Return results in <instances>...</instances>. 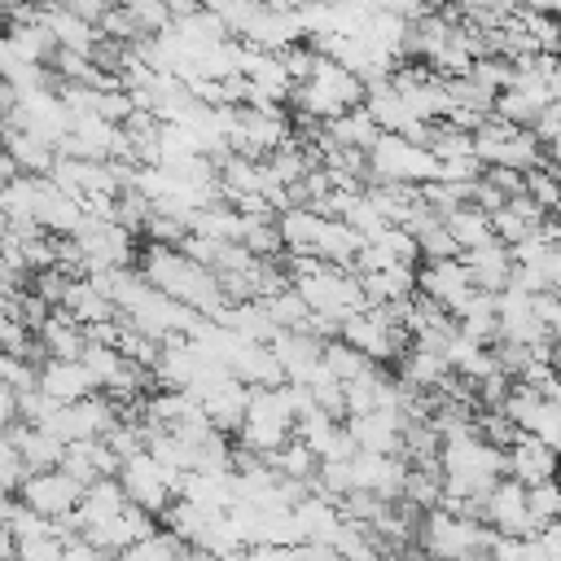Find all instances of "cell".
<instances>
[{"instance_id": "obj_30", "label": "cell", "mask_w": 561, "mask_h": 561, "mask_svg": "<svg viewBox=\"0 0 561 561\" xmlns=\"http://www.w3.org/2000/svg\"><path fill=\"white\" fill-rule=\"evenodd\" d=\"M123 9H127V18L136 22L140 39H145V35H158V31H167V26H171L167 0H123Z\"/></svg>"}, {"instance_id": "obj_11", "label": "cell", "mask_w": 561, "mask_h": 561, "mask_svg": "<svg viewBox=\"0 0 561 561\" xmlns=\"http://www.w3.org/2000/svg\"><path fill=\"white\" fill-rule=\"evenodd\" d=\"M294 438L307 443V451H311L316 460H351V456H355V443H351L346 425H342L337 416L320 412V408H311V412H302V416L294 421Z\"/></svg>"}, {"instance_id": "obj_24", "label": "cell", "mask_w": 561, "mask_h": 561, "mask_svg": "<svg viewBox=\"0 0 561 561\" xmlns=\"http://www.w3.org/2000/svg\"><path fill=\"white\" fill-rule=\"evenodd\" d=\"M289 513H294V526H298V539H302V543H329V535H333L337 522H342L337 504L324 500V495H316V491H307L302 500H294Z\"/></svg>"}, {"instance_id": "obj_13", "label": "cell", "mask_w": 561, "mask_h": 561, "mask_svg": "<svg viewBox=\"0 0 561 561\" xmlns=\"http://www.w3.org/2000/svg\"><path fill=\"white\" fill-rule=\"evenodd\" d=\"M355 451L368 456H399L403 447V416L394 412H364V416H342Z\"/></svg>"}, {"instance_id": "obj_33", "label": "cell", "mask_w": 561, "mask_h": 561, "mask_svg": "<svg viewBox=\"0 0 561 561\" xmlns=\"http://www.w3.org/2000/svg\"><path fill=\"white\" fill-rule=\"evenodd\" d=\"M22 478H26V465H22L18 447L9 443V434L0 430V491H4V495H13Z\"/></svg>"}, {"instance_id": "obj_12", "label": "cell", "mask_w": 561, "mask_h": 561, "mask_svg": "<svg viewBox=\"0 0 561 561\" xmlns=\"http://www.w3.org/2000/svg\"><path fill=\"white\" fill-rule=\"evenodd\" d=\"M193 399L202 403V416L210 421V430L237 434V425H241V416H245V403H250V386H241L237 377H215V381L202 386Z\"/></svg>"}, {"instance_id": "obj_37", "label": "cell", "mask_w": 561, "mask_h": 561, "mask_svg": "<svg viewBox=\"0 0 561 561\" xmlns=\"http://www.w3.org/2000/svg\"><path fill=\"white\" fill-rule=\"evenodd\" d=\"M381 561H425V557H416V552H408V548H403V552H386Z\"/></svg>"}, {"instance_id": "obj_4", "label": "cell", "mask_w": 561, "mask_h": 561, "mask_svg": "<svg viewBox=\"0 0 561 561\" xmlns=\"http://www.w3.org/2000/svg\"><path fill=\"white\" fill-rule=\"evenodd\" d=\"M79 259H83V276L92 272H114V267H136V237L127 228H118L110 215H92L79 224V232L70 237Z\"/></svg>"}, {"instance_id": "obj_19", "label": "cell", "mask_w": 561, "mask_h": 561, "mask_svg": "<svg viewBox=\"0 0 561 561\" xmlns=\"http://www.w3.org/2000/svg\"><path fill=\"white\" fill-rule=\"evenodd\" d=\"M61 473H70L79 486H92L101 478H114L118 473V456L105 447V438H83V443H66L61 451Z\"/></svg>"}, {"instance_id": "obj_38", "label": "cell", "mask_w": 561, "mask_h": 561, "mask_svg": "<svg viewBox=\"0 0 561 561\" xmlns=\"http://www.w3.org/2000/svg\"><path fill=\"white\" fill-rule=\"evenodd\" d=\"M4 504H9V495H4V491H0V508H4Z\"/></svg>"}, {"instance_id": "obj_31", "label": "cell", "mask_w": 561, "mask_h": 561, "mask_svg": "<svg viewBox=\"0 0 561 561\" xmlns=\"http://www.w3.org/2000/svg\"><path fill=\"white\" fill-rule=\"evenodd\" d=\"M522 193H526L543 215H552V206H557V180H552V167H535V171H526Z\"/></svg>"}, {"instance_id": "obj_6", "label": "cell", "mask_w": 561, "mask_h": 561, "mask_svg": "<svg viewBox=\"0 0 561 561\" xmlns=\"http://www.w3.org/2000/svg\"><path fill=\"white\" fill-rule=\"evenodd\" d=\"M79 495H83V486L61 469H35L13 491V500L22 508H31L35 517H44V522H66L79 508Z\"/></svg>"}, {"instance_id": "obj_17", "label": "cell", "mask_w": 561, "mask_h": 561, "mask_svg": "<svg viewBox=\"0 0 561 561\" xmlns=\"http://www.w3.org/2000/svg\"><path fill=\"white\" fill-rule=\"evenodd\" d=\"M88 346V333L79 320H70L61 307H53L39 324H35V351L44 359H79Z\"/></svg>"}, {"instance_id": "obj_26", "label": "cell", "mask_w": 561, "mask_h": 561, "mask_svg": "<svg viewBox=\"0 0 561 561\" xmlns=\"http://www.w3.org/2000/svg\"><path fill=\"white\" fill-rule=\"evenodd\" d=\"M443 228H447V237H451L456 254H465V250H473V245L495 241V237H491V219H486V210H478L473 202H469V206L447 210V215H443Z\"/></svg>"}, {"instance_id": "obj_2", "label": "cell", "mask_w": 561, "mask_h": 561, "mask_svg": "<svg viewBox=\"0 0 561 561\" xmlns=\"http://www.w3.org/2000/svg\"><path fill=\"white\" fill-rule=\"evenodd\" d=\"M294 403H289V390L285 381L272 386V390H250V403H245V416L237 425V451L254 456V460H267L285 438H294Z\"/></svg>"}, {"instance_id": "obj_36", "label": "cell", "mask_w": 561, "mask_h": 561, "mask_svg": "<svg viewBox=\"0 0 561 561\" xmlns=\"http://www.w3.org/2000/svg\"><path fill=\"white\" fill-rule=\"evenodd\" d=\"M13 548H18V539H13V530L0 517V561H13Z\"/></svg>"}, {"instance_id": "obj_32", "label": "cell", "mask_w": 561, "mask_h": 561, "mask_svg": "<svg viewBox=\"0 0 561 561\" xmlns=\"http://www.w3.org/2000/svg\"><path fill=\"white\" fill-rule=\"evenodd\" d=\"M0 381L9 386V390H31L35 386V364L31 359H22V355H9V351H0Z\"/></svg>"}, {"instance_id": "obj_9", "label": "cell", "mask_w": 561, "mask_h": 561, "mask_svg": "<svg viewBox=\"0 0 561 561\" xmlns=\"http://www.w3.org/2000/svg\"><path fill=\"white\" fill-rule=\"evenodd\" d=\"M416 294H425V298L438 302L447 316H456V311L469 302L473 285H469L460 259H425V263L416 267Z\"/></svg>"}, {"instance_id": "obj_15", "label": "cell", "mask_w": 561, "mask_h": 561, "mask_svg": "<svg viewBox=\"0 0 561 561\" xmlns=\"http://www.w3.org/2000/svg\"><path fill=\"white\" fill-rule=\"evenodd\" d=\"M552 473H557V447H543L530 434H517L504 447V478L535 486V482H552Z\"/></svg>"}, {"instance_id": "obj_25", "label": "cell", "mask_w": 561, "mask_h": 561, "mask_svg": "<svg viewBox=\"0 0 561 561\" xmlns=\"http://www.w3.org/2000/svg\"><path fill=\"white\" fill-rule=\"evenodd\" d=\"M377 136H381V131H377V123L364 114V105H351L346 114L320 123V140H329V145H346V149H359V153H368Z\"/></svg>"}, {"instance_id": "obj_20", "label": "cell", "mask_w": 561, "mask_h": 561, "mask_svg": "<svg viewBox=\"0 0 561 561\" xmlns=\"http://www.w3.org/2000/svg\"><path fill=\"white\" fill-rule=\"evenodd\" d=\"M61 311H66L70 320H79L83 329H88V324H105V320L118 316L96 276H70V285H66V294H61Z\"/></svg>"}, {"instance_id": "obj_28", "label": "cell", "mask_w": 561, "mask_h": 561, "mask_svg": "<svg viewBox=\"0 0 561 561\" xmlns=\"http://www.w3.org/2000/svg\"><path fill=\"white\" fill-rule=\"evenodd\" d=\"M66 535H70L66 522H61L57 530H44V535H22L18 548H13V561H61Z\"/></svg>"}, {"instance_id": "obj_10", "label": "cell", "mask_w": 561, "mask_h": 561, "mask_svg": "<svg viewBox=\"0 0 561 561\" xmlns=\"http://www.w3.org/2000/svg\"><path fill=\"white\" fill-rule=\"evenodd\" d=\"M346 473H351V491H368L377 500H399L403 478H408V460L403 456H368V451H355L346 460Z\"/></svg>"}, {"instance_id": "obj_22", "label": "cell", "mask_w": 561, "mask_h": 561, "mask_svg": "<svg viewBox=\"0 0 561 561\" xmlns=\"http://www.w3.org/2000/svg\"><path fill=\"white\" fill-rule=\"evenodd\" d=\"M4 434H9V443L18 447V456H22L26 473H35V469H57V465H61V451H66V443H57L48 430H39V425H26V421H13Z\"/></svg>"}, {"instance_id": "obj_35", "label": "cell", "mask_w": 561, "mask_h": 561, "mask_svg": "<svg viewBox=\"0 0 561 561\" xmlns=\"http://www.w3.org/2000/svg\"><path fill=\"white\" fill-rule=\"evenodd\" d=\"M13 421H18V390H9L0 381V430H9Z\"/></svg>"}, {"instance_id": "obj_18", "label": "cell", "mask_w": 561, "mask_h": 561, "mask_svg": "<svg viewBox=\"0 0 561 561\" xmlns=\"http://www.w3.org/2000/svg\"><path fill=\"white\" fill-rule=\"evenodd\" d=\"M267 351L276 355L280 377H285L289 386H302V381L311 377V368L320 364V337H311V333L276 329V333H272V342H267Z\"/></svg>"}, {"instance_id": "obj_3", "label": "cell", "mask_w": 561, "mask_h": 561, "mask_svg": "<svg viewBox=\"0 0 561 561\" xmlns=\"http://www.w3.org/2000/svg\"><path fill=\"white\" fill-rule=\"evenodd\" d=\"M364 158H368V184H416L421 188L438 180V158L425 145H412L390 131H381Z\"/></svg>"}, {"instance_id": "obj_34", "label": "cell", "mask_w": 561, "mask_h": 561, "mask_svg": "<svg viewBox=\"0 0 561 561\" xmlns=\"http://www.w3.org/2000/svg\"><path fill=\"white\" fill-rule=\"evenodd\" d=\"M289 561H342L329 543H298V548H289Z\"/></svg>"}, {"instance_id": "obj_27", "label": "cell", "mask_w": 561, "mask_h": 561, "mask_svg": "<svg viewBox=\"0 0 561 561\" xmlns=\"http://www.w3.org/2000/svg\"><path fill=\"white\" fill-rule=\"evenodd\" d=\"M263 311H267V320H272V329H289V333H307V302L285 285V289H276L272 298H263L259 302Z\"/></svg>"}, {"instance_id": "obj_23", "label": "cell", "mask_w": 561, "mask_h": 561, "mask_svg": "<svg viewBox=\"0 0 561 561\" xmlns=\"http://www.w3.org/2000/svg\"><path fill=\"white\" fill-rule=\"evenodd\" d=\"M0 149L9 153V162H13L18 175H48L53 162H57V149L48 140L26 136L18 127H0Z\"/></svg>"}, {"instance_id": "obj_21", "label": "cell", "mask_w": 561, "mask_h": 561, "mask_svg": "<svg viewBox=\"0 0 561 561\" xmlns=\"http://www.w3.org/2000/svg\"><path fill=\"white\" fill-rule=\"evenodd\" d=\"M359 245H364V237H359V232H351L342 219H329V215H320V224H316V237H311V259H320V263H329V267H342V272H351V263H355Z\"/></svg>"}, {"instance_id": "obj_16", "label": "cell", "mask_w": 561, "mask_h": 561, "mask_svg": "<svg viewBox=\"0 0 561 561\" xmlns=\"http://www.w3.org/2000/svg\"><path fill=\"white\" fill-rule=\"evenodd\" d=\"M456 259H460V267H465V276H469L473 289H482V294L508 289V276H513V254H508V245L486 241V245H473V250H465V254H456Z\"/></svg>"}, {"instance_id": "obj_7", "label": "cell", "mask_w": 561, "mask_h": 561, "mask_svg": "<svg viewBox=\"0 0 561 561\" xmlns=\"http://www.w3.org/2000/svg\"><path fill=\"white\" fill-rule=\"evenodd\" d=\"M482 526L500 539H530V513H526V486L513 478H500L486 495H482Z\"/></svg>"}, {"instance_id": "obj_14", "label": "cell", "mask_w": 561, "mask_h": 561, "mask_svg": "<svg viewBox=\"0 0 561 561\" xmlns=\"http://www.w3.org/2000/svg\"><path fill=\"white\" fill-rule=\"evenodd\" d=\"M35 390L44 399H53V403H79V399L96 394V386H92V377H88V368L79 359H44V364H35Z\"/></svg>"}, {"instance_id": "obj_1", "label": "cell", "mask_w": 561, "mask_h": 561, "mask_svg": "<svg viewBox=\"0 0 561 561\" xmlns=\"http://www.w3.org/2000/svg\"><path fill=\"white\" fill-rule=\"evenodd\" d=\"M136 272L158 289V294H167V298H175L180 307H188V311H197L202 320H219L232 302L219 294V280H215V272L210 267H202V263H193L180 245H140L136 250Z\"/></svg>"}, {"instance_id": "obj_5", "label": "cell", "mask_w": 561, "mask_h": 561, "mask_svg": "<svg viewBox=\"0 0 561 561\" xmlns=\"http://www.w3.org/2000/svg\"><path fill=\"white\" fill-rule=\"evenodd\" d=\"M114 482H118V491L127 495V504H136V508L149 513V517H162V513L171 508V500L180 495V478L167 473L149 451L123 456Z\"/></svg>"}, {"instance_id": "obj_8", "label": "cell", "mask_w": 561, "mask_h": 561, "mask_svg": "<svg viewBox=\"0 0 561 561\" xmlns=\"http://www.w3.org/2000/svg\"><path fill=\"white\" fill-rule=\"evenodd\" d=\"M158 526H153V517L149 513H140L136 504H123L114 517H105V522H96V526H88V530H79V539L83 543H92L96 552H105V557H118V552H127V548H136L140 539H149Z\"/></svg>"}, {"instance_id": "obj_29", "label": "cell", "mask_w": 561, "mask_h": 561, "mask_svg": "<svg viewBox=\"0 0 561 561\" xmlns=\"http://www.w3.org/2000/svg\"><path fill=\"white\" fill-rule=\"evenodd\" d=\"M526 513H530V526H535V530H539V526H552L557 513H561V491H557V482H535V486H526Z\"/></svg>"}]
</instances>
